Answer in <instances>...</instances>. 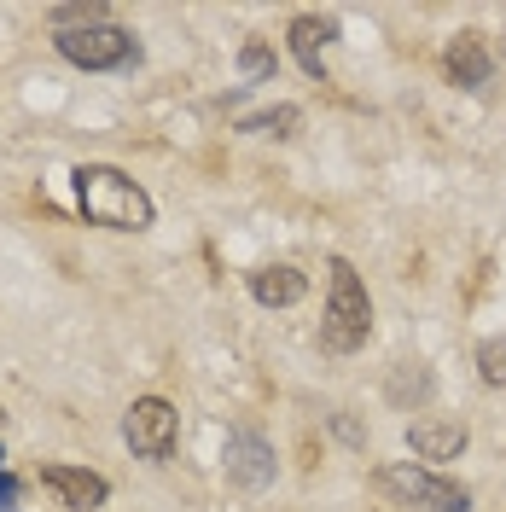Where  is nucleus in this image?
Here are the masks:
<instances>
[{"instance_id": "f257e3e1", "label": "nucleus", "mask_w": 506, "mask_h": 512, "mask_svg": "<svg viewBox=\"0 0 506 512\" xmlns=\"http://www.w3.org/2000/svg\"><path fill=\"white\" fill-rule=\"evenodd\" d=\"M76 210L94 227H111V233H140L152 227V192L140 187L134 175L111 169V163H76Z\"/></svg>"}, {"instance_id": "f03ea898", "label": "nucleus", "mask_w": 506, "mask_h": 512, "mask_svg": "<svg viewBox=\"0 0 506 512\" xmlns=\"http://www.w3.org/2000/svg\"><path fill=\"white\" fill-rule=\"evenodd\" d=\"M326 274H332V297H326V320H320V350L349 355V350H361L367 332H373V297H367L349 256H332Z\"/></svg>"}, {"instance_id": "7ed1b4c3", "label": "nucleus", "mask_w": 506, "mask_h": 512, "mask_svg": "<svg viewBox=\"0 0 506 512\" xmlns=\"http://www.w3.org/2000/svg\"><path fill=\"white\" fill-rule=\"evenodd\" d=\"M390 501H402V507H419V512H472V489L466 483L443 478V472H431V466H419V460H384L379 472H373Z\"/></svg>"}, {"instance_id": "20e7f679", "label": "nucleus", "mask_w": 506, "mask_h": 512, "mask_svg": "<svg viewBox=\"0 0 506 512\" xmlns=\"http://www.w3.org/2000/svg\"><path fill=\"white\" fill-rule=\"evenodd\" d=\"M64 64L76 70H123V64L140 59V41L123 30V24H94V30H59L53 35Z\"/></svg>"}, {"instance_id": "39448f33", "label": "nucleus", "mask_w": 506, "mask_h": 512, "mask_svg": "<svg viewBox=\"0 0 506 512\" xmlns=\"http://www.w3.org/2000/svg\"><path fill=\"white\" fill-rule=\"evenodd\" d=\"M175 437H181V414H175V402H163V396H140L123 414V443L134 448L140 460H169V454H175Z\"/></svg>"}, {"instance_id": "423d86ee", "label": "nucleus", "mask_w": 506, "mask_h": 512, "mask_svg": "<svg viewBox=\"0 0 506 512\" xmlns=\"http://www.w3.org/2000/svg\"><path fill=\"white\" fill-rule=\"evenodd\" d=\"M222 466H227V478L239 483L245 495H262L268 483H274V472H280V460H274V443L268 437H256V431H227V443H222Z\"/></svg>"}, {"instance_id": "0eeeda50", "label": "nucleus", "mask_w": 506, "mask_h": 512, "mask_svg": "<svg viewBox=\"0 0 506 512\" xmlns=\"http://www.w3.org/2000/svg\"><path fill=\"white\" fill-rule=\"evenodd\" d=\"M41 489L70 512H94L111 501V483L99 472H88V466H41Z\"/></svg>"}, {"instance_id": "6e6552de", "label": "nucleus", "mask_w": 506, "mask_h": 512, "mask_svg": "<svg viewBox=\"0 0 506 512\" xmlns=\"http://www.w3.org/2000/svg\"><path fill=\"white\" fill-rule=\"evenodd\" d=\"M472 443V431H466V419H413L408 425V448L419 460H431V472L443 466V460H460Z\"/></svg>"}, {"instance_id": "1a4fd4ad", "label": "nucleus", "mask_w": 506, "mask_h": 512, "mask_svg": "<svg viewBox=\"0 0 506 512\" xmlns=\"http://www.w3.org/2000/svg\"><path fill=\"white\" fill-rule=\"evenodd\" d=\"M443 70L454 88H483L489 76H495V59H489V47H483V35H454L443 53Z\"/></svg>"}, {"instance_id": "9d476101", "label": "nucleus", "mask_w": 506, "mask_h": 512, "mask_svg": "<svg viewBox=\"0 0 506 512\" xmlns=\"http://www.w3.org/2000/svg\"><path fill=\"white\" fill-rule=\"evenodd\" d=\"M338 35V24L332 18H315V12H303V18H291V30H285V41H291V53H297V64L315 76V82H326V41Z\"/></svg>"}, {"instance_id": "9b49d317", "label": "nucleus", "mask_w": 506, "mask_h": 512, "mask_svg": "<svg viewBox=\"0 0 506 512\" xmlns=\"http://www.w3.org/2000/svg\"><path fill=\"white\" fill-rule=\"evenodd\" d=\"M431 396H437V379H431L425 361H396V367H390V379H384V402H390V408L413 414V408H425Z\"/></svg>"}, {"instance_id": "f8f14e48", "label": "nucleus", "mask_w": 506, "mask_h": 512, "mask_svg": "<svg viewBox=\"0 0 506 512\" xmlns=\"http://www.w3.org/2000/svg\"><path fill=\"white\" fill-rule=\"evenodd\" d=\"M251 297L262 309H291V303L309 297V280H303L291 262H274V268H256L251 274Z\"/></svg>"}, {"instance_id": "ddd939ff", "label": "nucleus", "mask_w": 506, "mask_h": 512, "mask_svg": "<svg viewBox=\"0 0 506 512\" xmlns=\"http://www.w3.org/2000/svg\"><path fill=\"white\" fill-rule=\"evenodd\" d=\"M239 134H274V140H291L297 128H303V111L297 105H268V111H251V117H239Z\"/></svg>"}, {"instance_id": "4468645a", "label": "nucleus", "mask_w": 506, "mask_h": 512, "mask_svg": "<svg viewBox=\"0 0 506 512\" xmlns=\"http://www.w3.org/2000/svg\"><path fill=\"white\" fill-rule=\"evenodd\" d=\"M53 35L59 30H94V24H111V6L105 0H76V6H53Z\"/></svg>"}, {"instance_id": "2eb2a0df", "label": "nucleus", "mask_w": 506, "mask_h": 512, "mask_svg": "<svg viewBox=\"0 0 506 512\" xmlns=\"http://www.w3.org/2000/svg\"><path fill=\"white\" fill-rule=\"evenodd\" d=\"M239 76H245V82H268V76H274V47H268L262 35H251V41L239 47Z\"/></svg>"}, {"instance_id": "dca6fc26", "label": "nucleus", "mask_w": 506, "mask_h": 512, "mask_svg": "<svg viewBox=\"0 0 506 512\" xmlns=\"http://www.w3.org/2000/svg\"><path fill=\"white\" fill-rule=\"evenodd\" d=\"M477 379L495 384V390L506 384V338H483L477 344Z\"/></svg>"}, {"instance_id": "f3484780", "label": "nucleus", "mask_w": 506, "mask_h": 512, "mask_svg": "<svg viewBox=\"0 0 506 512\" xmlns=\"http://www.w3.org/2000/svg\"><path fill=\"white\" fill-rule=\"evenodd\" d=\"M332 437H338L344 448H367V425H361L355 414H332Z\"/></svg>"}, {"instance_id": "a211bd4d", "label": "nucleus", "mask_w": 506, "mask_h": 512, "mask_svg": "<svg viewBox=\"0 0 506 512\" xmlns=\"http://www.w3.org/2000/svg\"><path fill=\"white\" fill-rule=\"evenodd\" d=\"M18 495H24V483L12 478V472H0V512H6V507H18Z\"/></svg>"}, {"instance_id": "6ab92c4d", "label": "nucleus", "mask_w": 506, "mask_h": 512, "mask_svg": "<svg viewBox=\"0 0 506 512\" xmlns=\"http://www.w3.org/2000/svg\"><path fill=\"white\" fill-rule=\"evenodd\" d=\"M0 425H6V408H0Z\"/></svg>"}, {"instance_id": "aec40b11", "label": "nucleus", "mask_w": 506, "mask_h": 512, "mask_svg": "<svg viewBox=\"0 0 506 512\" xmlns=\"http://www.w3.org/2000/svg\"><path fill=\"white\" fill-rule=\"evenodd\" d=\"M0 460H6V454H0Z\"/></svg>"}]
</instances>
